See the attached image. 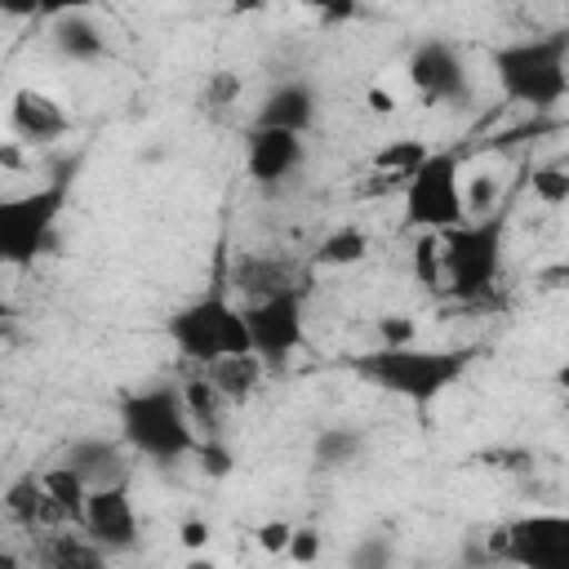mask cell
<instances>
[{
	"label": "cell",
	"instance_id": "cell-1",
	"mask_svg": "<svg viewBox=\"0 0 569 569\" xmlns=\"http://www.w3.org/2000/svg\"><path fill=\"white\" fill-rule=\"evenodd\" d=\"M476 360V347H418V342H400V347H373L365 356L351 360V369L400 396L413 405H431L440 391H449Z\"/></svg>",
	"mask_w": 569,
	"mask_h": 569
},
{
	"label": "cell",
	"instance_id": "cell-2",
	"mask_svg": "<svg viewBox=\"0 0 569 569\" xmlns=\"http://www.w3.org/2000/svg\"><path fill=\"white\" fill-rule=\"evenodd\" d=\"M493 76L511 102L560 107L569 93V36L547 31L493 49Z\"/></svg>",
	"mask_w": 569,
	"mask_h": 569
},
{
	"label": "cell",
	"instance_id": "cell-3",
	"mask_svg": "<svg viewBox=\"0 0 569 569\" xmlns=\"http://www.w3.org/2000/svg\"><path fill=\"white\" fill-rule=\"evenodd\" d=\"M120 436L133 453H142L151 462H178L200 440L191 418H187V405H182L178 387L129 391L120 400Z\"/></svg>",
	"mask_w": 569,
	"mask_h": 569
},
{
	"label": "cell",
	"instance_id": "cell-4",
	"mask_svg": "<svg viewBox=\"0 0 569 569\" xmlns=\"http://www.w3.org/2000/svg\"><path fill=\"white\" fill-rule=\"evenodd\" d=\"M440 236V284L453 298H485L502 271V213L458 222Z\"/></svg>",
	"mask_w": 569,
	"mask_h": 569
},
{
	"label": "cell",
	"instance_id": "cell-5",
	"mask_svg": "<svg viewBox=\"0 0 569 569\" xmlns=\"http://www.w3.org/2000/svg\"><path fill=\"white\" fill-rule=\"evenodd\" d=\"M62 209H67L62 182L0 196V267H31L49 249Z\"/></svg>",
	"mask_w": 569,
	"mask_h": 569
},
{
	"label": "cell",
	"instance_id": "cell-6",
	"mask_svg": "<svg viewBox=\"0 0 569 569\" xmlns=\"http://www.w3.org/2000/svg\"><path fill=\"white\" fill-rule=\"evenodd\" d=\"M169 338L173 347L196 360V365H209L218 356H231V351H249V329H244V316L231 298L222 293H204L196 302H187L182 311L169 316Z\"/></svg>",
	"mask_w": 569,
	"mask_h": 569
},
{
	"label": "cell",
	"instance_id": "cell-7",
	"mask_svg": "<svg viewBox=\"0 0 569 569\" xmlns=\"http://www.w3.org/2000/svg\"><path fill=\"white\" fill-rule=\"evenodd\" d=\"M467 218L462 169L453 151H427L405 178V222L418 231H449Z\"/></svg>",
	"mask_w": 569,
	"mask_h": 569
},
{
	"label": "cell",
	"instance_id": "cell-8",
	"mask_svg": "<svg viewBox=\"0 0 569 569\" xmlns=\"http://www.w3.org/2000/svg\"><path fill=\"white\" fill-rule=\"evenodd\" d=\"M240 316L249 329V351H258L267 365H280L302 347L307 329H302V289L298 284L276 289L267 298H249L240 307Z\"/></svg>",
	"mask_w": 569,
	"mask_h": 569
},
{
	"label": "cell",
	"instance_id": "cell-9",
	"mask_svg": "<svg viewBox=\"0 0 569 569\" xmlns=\"http://www.w3.org/2000/svg\"><path fill=\"white\" fill-rule=\"evenodd\" d=\"M502 556L525 569H569V516L538 511L502 529Z\"/></svg>",
	"mask_w": 569,
	"mask_h": 569
},
{
	"label": "cell",
	"instance_id": "cell-10",
	"mask_svg": "<svg viewBox=\"0 0 569 569\" xmlns=\"http://www.w3.org/2000/svg\"><path fill=\"white\" fill-rule=\"evenodd\" d=\"M80 529H84L102 551H129V547L138 542V511H133V498H129L124 480H120V485H98V489H89Z\"/></svg>",
	"mask_w": 569,
	"mask_h": 569
},
{
	"label": "cell",
	"instance_id": "cell-11",
	"mask_svg": "<svg viewBox=\"0 0 569 569\" xmlns=\"http://www.w3.org/2000/svg\"><path fill=\"white\" fill-rule=\"evenodd\" d=\"M409 84L418 89V98L427 107L436 102H458L467 93V71H462V58L453 53V44L445 40H427L409 53Z\"/></svg>",
	"mask_w": 569,
	"mask_h": 569
},
{
	"label": "cell",
	"instance_id": "cell-12",
	"mask_svg": "<svg viewBox=\"0 0 569 569\" xmlns=\"http://www.w3.org/2000/svg\"><path fill=\"white\" fill-rule=\"evenodd\" d=\"M302 164V133L293 129H276V124H253L244 138V169L253 182L271 187L284 182L293 169Z\"/></svg>",
	"mask_w": 569,
	"mask_h": 569
},
{
	"label": "cell",
	"instance_id": "cell-13",
	"mask_svg": "<svg viewBox=\"0 0 569 569\" xmlns=\"http://www.w3.org/2000/svg\"><path fill=\"white\" fill-rule=\"evenodd\" d=\"M9 124L22 142H58L71 129L67 107L44 89H13L9 98Z\"/></svg>",
	"mask_w": 569,
	"mask_h": 569
},
{
	"label": "cell",
	"instance_id": "cell-14",
	"mask_svg": "<svg viewBox=\"0 0 569 569\" xmlns=\"http://www.w3.org/2000/svg\"><path fill=\"white\" fill-rule=\"evenodd\" d=\"M262 373H267V360L258 351H231V356H218L204 365V378L209 387L227 400V405H244L258 387H262Z\"/></svg>",
	"mask_w": 569,
	"mask_h": 569
},
{
	"label": "cell",
	"instance_id": "cell-15",
	"mask_svg": "<svg viewBox=\"0 0 569 569\" xmlns=\"http://www.w3.org/2000/svg\"><path fill=\"white\" fill-rule=\"evenodd\" d=\"M62 462H67L89 489H98V485H120L124 471H129L124 449H120L116 440H102V436H84V440H76V445L67 449Z\"/></svg>",
	"mask_w": 569,
	"mask_h": 569
},
{
	"label": "cell",
	"instance_id": "cell-16",
	"mask_svg": "<svg viewBox=\"0 0 569 569\" xmlns=\"http://www.w3.org/2000/svg\"><path fill=\"white\" fill-rule=\"evenodd\" d=\"M0 507H4V516H9L13 525H22V529L67 525V520H62V511L49 502V493H44L40 476H18V480H13V485L0 493Z\"/></svg>",
	"mask_w": 569,
	"mask_h": 569
},
{
	"label": "cell",
	"instance_id": "cell-17",
	"mask_svg": "<svg viewBox=\"0 0 569 569\" xmlns=\"http://www.w3.org/2000/svg\"><path fill=\"white\" fill-rule=\"evenodd\" d=\"M311 120H316V98H311V89L298 84V80L271 89L267 102L258 107V124H276V129H293V133H302Z\"/></svg>",
	"mask_w": 569,
	"mask_h": 569
},
{
	"label": "cell",
	"instance_id": "cell-18",
	"mask_svg": "<svg viewBox=\"0 0 569 569\" xmlns=\"http://www.w3.org/2000/svg\"><path fill=\"white\" fill-rule=\"evenodd\" d=\"M53 49L71 62H98L107 53V36L89 13H62L53 18Z\"/></svg>",
	"mask_w": 569,
	"mask_h": 569
},
{
	"label": "cell",
	"instance_id": "cell-19",
	"mask_svg": "<svg viewBox=\"0 0 569 569\" xmlns=\"http://www.w3.org/2000/svg\"><path fill=\"white\" fill-rule=\"evenodd\" d=\"M36 556L53 569H93L107 560V551L89 538V533H44V542L36 547Z\"/></svg>",
	"mask_w": 569,
	"mask_h": 569
},
{
	"label": "cell",
	"instance_id": "cell-20",
	"mask_svg": "<svg viewBox=\"0 0 569 569\" xmlns=\"http://www.w3.org/2000/svg\"><path fill=\"white\" fill-rule=\"evenodd\" d=\"M293 284V267L289 262H280V258H240L236 262V289L244 293V298H267V293H276V289H289Z\"/></svg>",
	"mask_w": 569,
	"mask_h": 569
},
{
	"label": "cell",
	"instance_id": "cell-21",
	"mask_svg": "<svg viewBox=\"0 0 569 569\" xmlns=\"http://www.w3.org/2000/svg\"><path fill=\"white\" fill-rule=\"evenodd\" d=\"M40 485H44L49 502L62 511V520H67V525H80V516H84V498H89V485H84L67 462H58V467L40 471Z\"/></svg>",
	"mask_w": 569,
	"mask_h": 569
},
{
	"label": "cell",
	"instance_id": "cell-22",
	"mask_svg": "<svg viewBox=\"0 0 569 569\" xmlns=\"http://www.w3.org/2000/svg\"><path fill=\"white\" fill-rule=\"evenodd\" d=\"M182 405H187V418H191V427H196V431L218 436L227 400H222V396L209 387V378H204V373H200V378H191V382L182 387Z\"/></svg>",
	"mask_w": 569,
	"mask_h": 569
},
{
	"label": "cell",
	"instance_id": "cell-23",
	"mask_svg": "<svg viewBox=\"0 0 569 569\" xmlns=\"http://www.w3.org/2000/svg\"><path fill=\"white\" fill-rule=\"evenodd\" d=\"M365 253H369V236H365L360 227H338V231H329V236L320 240L316 262H320V267H356Z\"/></svg>",
	"mask_w": 569,
	"mask_h": 569
},
{
	"label": "cell",
	"instance_id": "cell-24",
	"mask_svg": "<svg viewBox=\"0 0 569 569\" xmlns=\"http://www.w3.org/2000/svg\"><path fill=\"white\" fill-rule=\"evenodd\" d=\"M422 156H427V142H418V138H396V142L378 147L373 169H378V173H391V178H409Z\"/></svg>",
	"mask_w": 569,
	"mask_h": 569
},
{
	"label": "cell",
	"instance_id": "cell-25",
	"mask_svg": "<svg viewBox=\"0 0 569 569\" xmlns=\"http://www.w3.org/2000/svg\"><path fill=\"white\" fill-rule=\"evenodd\" d=\"M360 453V436L351 427H325L316 436V462L320 467H347Z\"/></svg>",
	"mask_w": 569,
	"mask_h": 569
},
{
	"label": "cell",
	"instance_id": "cell-26",
	"mask_svg": "<svg viewBox=\"0 0 569 569\" xmlns=\"http://www.w3.org/2000/svg\"><path fill=\"white\" fill-rule=\"evenodd\" d=\"M413 276H418V284L440 289V240H436V231L418 236V244H413Z\"/></svg>",
	"mask_w": 569,
	"mask_h": 569
},
{
	"label": "cell",
	"instance_id": "cell-27",
	"mask_svg": "<svg viewBox=\"0 0 569 569\" xmlns=\"http://www.w3.org/2000/svg\"><path fill=\"white\" fill-rule=\"evenodd\" d=\"M533 196H538L542 204L560 209V204L569 200V173H565L560 164H542V169H533Z\"/></svg>",
	"mask_w": 569,
	"mask_h": 569
},
{
	"label": "cell",
	"instance_id": "cell-28",
	"mask_svg": "<svg viewBox=\"0 0 569 569\" xmlns=\"http://www.w3.org/2000/svg\"><path fill=\"white\" fill-rule=\"evenodd\" d=\"M196 458H200V467H204V476H227L231 467H236V458H231V449L218 440V436H209V440H196V449H191Z\"/></svg>",
	"mask_w": 569,
	"mask_h": 569
},
{
	"label": "cell",
	"instance_id": "cell-29",
	"mask_svg": "<svg viewBox=\"0 0 569 569\" xmlns=\"http://www.w3.org/2000/svg\"><path fill=\"white\" fill-rule=\"evenodd\" d=\"M284 556H289L293 565H311V560H320V533H316V529H293L289 542H284Z\"/></svg>",
	"mask_w": 569,
	"mask_h": 569
},
{
	"label": "cell",
	"instance_id": "cell-30",
	"mask_svg": "<svg viewBox=\"0 0 569 569\" xmlns=\"http://www.w3.org/2000/svg\"><path fill=\"white\" fill-rule=\"evenodd\" d=\"M236 93H240V76H236V71H213L209 84H204V98H209L213 107H231Z\"/></svg>",
	"mask_w": 569,
	"mask_h": 569
},
{
	"label": "cell",
	"instance_id": "cell-31",
	"mask_svg": "<svg viewBox=\"0 0 569 569\" xmlns=\"http://www.w3.org/2000/svg\"><path fill=\"white\" fill-rule=\"evenodd\" d=\"M289 533H293V525H289V520H262V525H258V547H262L267 556H284Z\"/></svg>",
	"mask_w": 569,
	"mask_h": 569
},
{
	"label": "cell",
	"instance_id": "cell-32",
	"mask_svg": "<svg viewBox=\"0 0 569 569\" xmlns=\"http://www.w3.org/2000/svg\"><path fill=\"white\" fill-rule=\"evenodd\" d=\"M378 338H382V347L413 342V320H409V316H382V320H378Z\"/></svg>",
	"mask_w": 569,
	"mask_h": 569
},
{
	"label": "cell",
	"instance_id": "cell-33",
	"mask_svg": "<svg viewBox=\"0 0 569 569\" xmlns=\"http://www.w3.org/2000/svg\"><path fill=\"white\" fill-rule=\"evenodd\" d=\"M102 0H40V18H62V13H89Z\"/></svg>",
	"mask_w": 569,
	"mask_h": 569
},
{
	"label": "cell",
	"instance_id": "cell-34",
	"mask_svg": "<svg viewBox=\"0 0 569 569\" xmlns=\"http://www.w3.org/2000/svg\"><path fill=\"white\" fill-rule=\"evenodd\" d=\"M178 542H182L187 551H200V547L209 542V525H204V520H182V525H178Z\"/></svg>",
	"mask_w": 569,
	"mask_h": 569
},
{
	"label": "cell",
	"instance_id": "cell-35",
	"mask_svg": "<svg viewBox=\"0 0 569 569\" xmlns=\"http://www.w3.org/2000/svg\"><path fill=\"white\" fill-rule=\"evenodd\" d=\"M365 102H369L373 116H391V111H396V93H387L382 84H373V89L365 93Z\"/></svg>",
	"mask_w": 569,
	"mask_h": 569
},
{
	"label": "cell",
	"instance_id": "cell-36",
	"mask_svg": "<svg viewBox=\"0 0 569 569\" xmlns=\"http://www.w3.org/2000/svg\"><path fill=\"white\" fill-rule=\"evenodd\" d=\"M4 18H40V0H0Z\"/></svg>",
	"mask_w": 569,
	"mask_h": 569
},
{
	"label": "cell",
	"instance_id": "cell-37",
	"mask_svg": "<svg viewBox=\"0 0 569 569\" xmlns=\"http://www.w3.org/2000/svg\"><path fill=\"white\" fill-rule=\"evenodd\" d=\"M0 164H4V169H22V151H18V142H0Z\"/></svg>",
	"mask_w": 569,
	"mask_h": 569
},
{
	"label": "cell",
	"instance_id": "cell-38",
	"mask_svg": "<svg viewBox=\"0 0 569 569\" xmlns=\"http://www.w3.org/2000/svg\"><path fill=\"white\" fill-rule=\"evenodd\" d=\"M565 276H569L565 267H551V271H542V280H547L542 289H560V280H565Z\"/></svg>",
	"mask_w": 569,
	"mask_h": 569
},
{
	"label": "cell",
	"instance_id": "cell-39",
	"mask_svg": "<svg viewBox=\"0 0 569 569\" xmlns=\"http://www.w3.org/2000/svg\"><path fill=\"white\" fill-rule=\"evenodd\" d=\"M262 4H267V0H231V13H244V9L253 13V9H262Z\"/></svg>",
	"mask_w": 569,
	"mask_h": 569
},
{
	"label": "cell",
	"instance_id": "cell-40",
	"mask_svg": "<svg viewBox=\"0 0 569 569\" xmlns=\"http://www.w3.org/2000/svg\"><path fill=\"white\" fill-rule=\"evenodd\" d=\"M9 320H13V307H9V298H4V293H0V329H4V325H9Z\"/></svg>",
	"mask_w": 569,
	"mask_h": 569
},
{
	"label": "cell",
	"instance_id": "cell-41",
	"mask_svg": "<svg viewBox=\"0 0 569 569\" xmlns=\"http://www.w3.org/2000/svg\"><path fill=\"white\" fill-rule=\"evenodd\" d=\"M13 565H18V556L13 551H0V569H13Z\"/></svg>",
	"mask_w": 569,
	"mask_h": 569
},
{
	"label": "cell",
	"instance_id": "cell-42",
	"mask_svg": "<svg viewBox=\"0 0 569 569\" xmlns=\"http://www.w3.org/2000/svg\"><path fill=\"white\" fill-rule=\"evenodd\" d=\"M0 516H4V507H0Z\"/></svg>",
	"mask_w": 569,
	"mask_h": 569
}]
</instances>
